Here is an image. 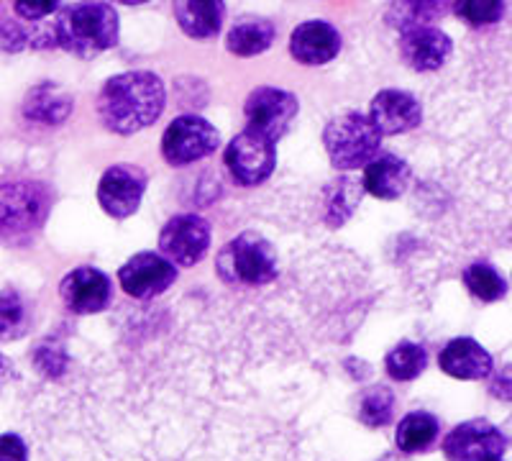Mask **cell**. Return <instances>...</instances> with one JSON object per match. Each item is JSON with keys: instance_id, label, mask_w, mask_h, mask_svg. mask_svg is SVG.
<instances>
[{"instance_id": "20", "label": "cell", "mask_w": 512, "mask_h": 461, "mask_svg": "<svg viewBox=\"0 0 512 461\" xmlns=\"http://www.w3.org/2000/svg\"><path fill=\"white\" fill-rule=\"evenodd\" d=\"M364 193H367L364 180H356L351 175H341L338 180L328 182L323 187V223L328 228H341L346 221H351Z\"/></svg>"}, {"instance_id": "27", "label": "cell", "mask_w": 512, "mask_h": 461, "mask_svg": "<svg viewBox=\"0 0 512 461\" xmlns=\"http://www.w3.org/2000/svg\"><path fill=\"white\" fill-rule=\"evenodd\" d=\"M461 282H464V287L469 290V295L484 305L497 303V300H502L507 295L505 277H502L500 272H497V267H492L489 262H474L469 264V267H464Z\"/></svg>"}, {"instance_id": "4", "label": "cell", "mask_w": 512, "mask_h": 461, "mask_svg": "<svg viewBox=\"0 0 512 461\" xmlns=\"http://www.w3.org/2000/svg\"><path fill=\"white\" fill-rule=\"evenodd\" d=\"M323 146H326L333 170L354 172L359 167H367L377 157L382 146V131L364 113L346 111L326 123Z\"/></svg>"}, {"instance_id": "36", "label": "cell", "mask_w": 512, "mask_h": 461, "mask_svg": "<svg viewBox=\"0 0 512 461\" xmlns=\"http://www.w3.org/2000/svg\"><path fill=\"white\" fill-rule=\"evenodd\" d=\"M492 461H502V459H492Z\"/></svg>"}, {"instance_id": "15", "label": "cell", "mask_w": 512, "mask_h": 461, "mask_svg": "<svg viewBox=\"0 0 512 461\" xmlns=\"http://www.w3.org/2000/svg\"><path fill=\"white\" fill-rule=\"evenodd\" d=\"M49 198L47 190L36 182L3 187V234H21L39 228L47 218Z\"/></svg>"}, {"instance_id": "12", "label": "cell", "mask_w": 512, "mask_h": 461, "mask_svg": "<svg viewBox=\"0 0 512 461\" xmlns=\"http://www.w3.org/2000/svg\"><path fill=\"white\" fill-rule=\"evenodd\" d=\"M59 298L72 316H98L113 303V282L111 277L100 272L98 267L72 269L59 282Z\"/></svg>"}, {"instance_id": "18", "label": "cell", "mask_w": 512, "mask_h": 461, "mask_svg": "<svg viewBox=\"0 0 512 461\" xmlns=\"http://www.w3.org/2000/svg\"><path fill=\"white\" fill-rule=\"evenodd\" d=\"M177 26L182 34L195 41L216 39L226 21V3L223 0H172Z\"/></svg>"}, {"instance_id": "33", "label": "cell", "mask_w": 512, "mask_h": 461, "mask_svg": "<svg viewBox=\"0 0 512 461\" xmlns=\"http://www.w3.org/2000/svg\"><path fill=\"white\" fill-rule=\"evenodd\" d=\"M26 44H31L29 36L24 31L18 29L16 21H3V49L6 52H18V49H24Z\"/></svg>"}, {"instance_id": "30", "label": "cell", "mask_w": 512, "mask_h": 461, "mask_svg": "<svg viewBox=\"0 0 512 461\" xmlns=\"http://www.w3.org/2000/svg\"><path fill=\"white\" fill-rule=\"evenodd\" d=\"M11 6L18 18H24L29 24H39L54 11H59V0H11Z\"/></svg>"}, {"instance_id": "26", "label": "cell", "mask_w": 512, "mask_h": 461, "mask_svg": "<svg viewBox=\"0 0 512 461\" xmlns=\"http://www.w3.org/2000/svg\"><path fill=\"white\" fill-rule=\"evenodd\" d=\"M395 408H397L395 392H392L387 385H372L367 387V390H361L356 418H359L361 426L377 431V428L390 426L392 418H395Z\"/></svg>"}, {"instance_id": "35", "label": "cell", "mask_w": 512, "mask_h": 461, "mask_svg": "<svg viewBox=\"0 0 512 461\" xmlns=\"http://www.w3.org/2000/svg\"><path fill=\"white\" fill-rule=\"evenodd\" d=\"M379 461H405V459H400V456H395V454H387V456H382Z\"/></svg>"}, {"instance_id": "22", "label": "cell", "mask_w": 512, "mask_h": 461, "mask_svg": "<svg viewBox=\"0 0 512 461\" xmlns=\"http://www.w3.org/2000/svg\"><path fill=\"white\" fill-rule=\"evenodd\" d=\"M72 108H75V100L54 82H41L26 93L24 100V116L29 121L44 123V126H57V123L67 121Z\"/></svg>"}, {"instance_id": "34", "label": "cell", "mask_w": 512, "mask_h": 461, "mask_svg": "<svg viewBox=\"0 0 512 461\" xmlns=\"http://www.w3.org/2000/svg\"><path fill=\"white\" fill-rule=\"evenodd\" d=\"M116 3H121V6H144L149 0H116Z\"/></svg>"}, {"instance_id": "23", "label": "cell", "mask_w": 512, "mask_h": 461, "mask_svg": "<svg viewBox=\"0 0 512 461\" xmlns=\"http://www.w3.org/2000/svg\"><path fill=\"white\" fill-rule=\"evenodd\" d=\"M274 29L272 21L256 16H244L239 18L236 24L231 26V31L226 34V49L236 57H259V54L267 52L274 44Z\"/></svg>"}, {"instance_id": "1", "label": "cell", "mask_w": 512, "mask_h": 461, "mask_svg": "<svg viewBox=\"0 0 512 461\" xmlns=\"http://www.w3.org/2000/svg\"><path fill=\"white\" fill-rule=\"evenodd\" d=\"M164 106L167 90L162 77L146 70H131L105 82L98 93L95 111L111 134L131 136L157 123Z\"/></svg>"}, {"instance_id": "2", "label": "cell", "mask_w": 512, "mask_h": 461, "mask_svg": "<svg viewBox=\"0 0 512 461\" xmlns=\"http://www.w3.org/2000/svg\"><path fill=\"white\" fill-rule=\"evenodd\" d=\"M52 44L72 57L93 59L118 44L121 21L111 3L105 0H77L64 6L52 24Z\"/></svg>"}, {"instance_id": "9", "label": "cell", "mask_w": 512, "mask_h": 461, "mask_svg": "<svg viewBox=\"0 0 512 461\" xmlns=\"http://www.w3.org/2000/svg\"><path fill=\"white\" fill-rule=\"evenodd\" d=\"M510 449V438L487 418H472L454 426L443 438L441 451L446 461H492Z\"/></svg>"}, {"instance_id": "6", "label": "cell", "mask_w": 512, "mask_h": 461, "mask_svg": "<svg viewBox=\"0 0 512 461\" xmlns=\"http://www.w3.org/2000/svg\"><path fill=\"white\" fill-rule=\"evenodd\" d=\"M221 146V134L210 121L187 113L177 116L162 134V157L169 167H187L208 159Z\"/></svg>"}, {"instance_id": "16", "label": "cell", "mask_w": 512, "mask_h": 461, "mask_svg": "<svg viewBox=\"0 0 512 461\" xmlns=\"http://www.w3.org/2000/svg\"><path fill=\"white\" fill-rule=\"evenodd\" d=\"M341 52V34L328 21H305L290 34V54L305 67L328 65Z\"/></svg>"}, {"instance_id": "25", "label": "cell", "mask_w": 512, "mask_h": 461, "mask_svg": "<svg viewBox=\"0 0 512 461\" xmlns=\"http://www.w3.org/2000/svg\"><path fill=\"white\" fill-rule=\"evenodd\" d=\"M428 369V349L415 341H400L384 356V372L395 382H413Z\"/></svg>"}, {"instance_id": "17", "label": "cell", "mask_w": 512, "mask_h": 461, "mask_svg": "<svg viewBox=\"0 0 512 461\" xmlns=\"http://www.w3.org/2000/svg\"><path fill=\"white\" fill-rule=\"evenodd\" d=\"M438 369L454 380L479 382L492 377L495 372V359L484 349L479 341L469 339V336H459L451 339L438 354Z\"/></svg>"}, {"instance_id": "5", "label": "cell", "mask_w": 512, "mask_h": 461, "mask_svg": "<svg viewBox=\"0 0 512 461\" xmlns=\"http://www.w3.org/2000/svg\"><path fill=\"white\" fill-rule=\"evenodd\" d=\"M228 175L241 187H259L277 170V141L244 129L233 136L223 152Z\"/></svg>"}, {"instance_id": "13", "label": "cell", "mask_w": 512, "mask_h": 461, "mask_svg": "<svg viewBox=\"0 0 512 461\" xmlns=\"http://www.w3.org/2000/svg\"><path fill=\"white\" fill-rule=\"evenodd\" d=\"M397 52L405 67L425 75V72H438L446 67L454 54V41L438 26H413V29L400 31Z\"/></svg>"}, {"instance_id": "28", "label": "cell", "mask_w": 512, "mask_h": 461, "mask_svg": "<svg viewBox=\"0 0 512 461\" xmlns=\"http://www.w3.org/2000/svg\"><path fill=\"white\" fill-rule=\"evenodd\" d=\"M451 11L464 26L482 31L502 24L507 13V0H454Z\"/></svg>"}, {"instance_id": "21", "label": "cell", "mask_w": 512, "mask_h": 461, "mask_svg": "<svg viewBox=\"0 0 512 461\" xmlns=\"http://www.w3.org/2000/svg\"><path fill=\"white\" fill-rule=\"evenodd\" d=\"M441 438V421L428 410H410L395 431V446L400 454H428Z\"/></svg>"}, {"instance_id": "24", "label": "cell", "mask_w": 512, "mask_h": 461, "mask_svg": "<svg viewBox=\"0 0 512 461\" xmlns=\"http://www.w3.org/2000/svg\"><path fill=\"white\" fill-rule=\"evenodd\" d=\"M454 0H395L387 11V24L397 31L413 26H436L451 13Z\"/></svg>"}, {"instance_id": "14", "label": "cell", "mask_w": 512, "mask_h": 461, "mask_svg": "<svg viewBox=\"0 0 512 461\" xmlns=\"http://www.w3.org/2000/svg\"><path fill=\"white\" fill-rule=\"evenodd\" d=\"M369 118L382 136H402L415 131L423 123V106L408 90H379L369 103Z\"/></svg>"}, {"instance_id": "32", "label": "cell", "mask_w": 512, "mask_h": 461, "mask_svg": "<svg viewBox=\"0 0 512 461\" xmlns=\"http://www.w3.org/2000/svg\"><path fill=\"white\" fill-rule=\"evenodd\" d=\"M489 392H492L497 400H505V403L512 405V364L502 367L500 372H492Z\"/></svg>"}, {"instance_id": "7", "label": "cell", "mask_w": 512, "mask_h": 461, "mask_svg": "<svg viewBox=\"0 0 512 461\" xmlns=\"http://www.w3.org/2000/svg\"><path fill=\"white\" fill-rule=\"evenodd\" d=\"M180 269L162 251H139L118 269V285L128 298L149 303L175 287Z\"/></svg>"}, {"instance_id": "29", "label": "cell", "mask_w": 512, "mask_h": 461, "mask_svg": "<svg viewBox=\"0 0 512 461\" xmlns=\"http://www.w3.org/2000/svg\"><path fill=\"white\" fill-rule=\"evenodd\" d=\"M0 316H3V341H13L24 336L26 326H29V305L13 287L3 290V310H0Z\"/></svg>"}, {"instance_id": "11", "label": "cell", "mask_w": 512, "mask_h": 461, "mask_svg": "<svg viewBox=\"0 0 512 461\" xmlns=\"http://www.w3.org/2000/svg\"><path fill=\"white\" fill-rule=\"evenodd\" d=\"M149 177L141 170L139 164L118 162L103 172L98 182V205L103 208L105 216L123 221L139 211L141 198L146 193Z\"/></svg>"}, {"instance_id": "8", "label": "cell", "mask_w": 512, "mask_h": 461, "mask_svg": "<svg viewBox=\"0 0 512 461\" xmlns=\"http://www.w3.org/2000/svg\"><path fill=\"white\" fill-rule=\"evenodd\" d=\"M213 241V228L198 213H177L159 231V251L177 267H195L203 262Z\"/></svg>"}, {"instance_id": "10", "label": "cell", "mask_w": 512, "mask_h": 461, "mask_svg": "<svg viewBox=\"0 0 512 461\" xmlns=\"http://www.w3.org/2000/svg\"><path fill=\"white\" fill-rule=\"evenodd\" d=\"M297 113H300V100L287 90L272 88V85L251 90L244 103L246 129L269 136L272 141H280L290 131Z\"/></svg>"}, {"instance_id": "3", "label": "cell", "mask_w": 512, "mask_h": 461, "mask_svg": "<svg viewBox=\"0 0 512 461\" xmlns=\"http://www.w3.org/2000/svg\"><path fill=\"white\" fill-rule=\"evenodd\" d=\"M216 275L226 287L259 290L280 277V257L267 236L259 231H244L218 249Z\"/></svg>"}, {"instance_id": "19", "label": "cell", "mask_w": 512, "mask_h": 461, "mask_svg": "<svg viewBox=\"0 0 512 461\" xmlns=\"http://www.w3.org/2000/svg\"><path fill=\"white\" fill-rule=\"evenodd\" d=\"M410 177L413 170L405 159H400L397 154H377L372 162L364 167V187L367 193L377 200H397L400 195H405L410 185Z\"/></svg>"}, {"instance_id": "31", "label": "cell", "mask_w": 512, "mask_h": 461, "mask_svg": "<svg viewBox=\"0 0 512 461\" xmlns=\"http://www.w3.org/2000/svg\"><path fill=\"white\" fill-rule=\"evenodd\" d=\"M0 461H29V444L18 433L6 431L0 438Z\"/></svg>"}]
</instances>
